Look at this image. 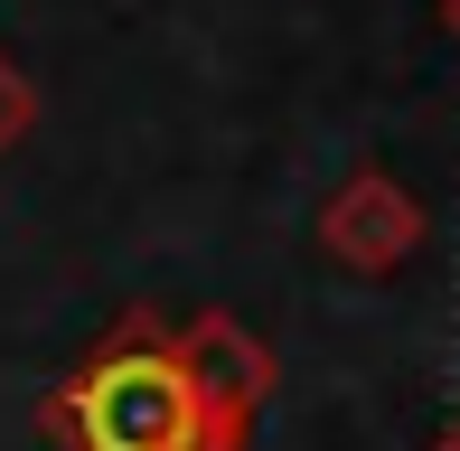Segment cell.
<instances>
[{"label": "cell", "instance_id": "8992f818", "mask_svg": "<svg viewBox=\"0 0 460 451\" xmlns=\"http://www.w3.org/2000/svg\"><path fill=\"white\" fill-rule=\"evenodd\" d=\"M442 29H451V38H460V0H442Z\"/></svg>", "mask_w": 460, "mask_h": 451}, {"label": "cell", "instance_id": "6da1fadb", "mask_svg": "<svg viewBox=\"0 0 460 451\" xmlns=\"http://www.w3.org/2000/svg\"><path fill=\"white\" fill-rule=\"evenodd\" d=\"M48 433L66 451H254V433L207 414L170 348V320L151 311H122L113 339L48 385Z\"/></svg>", "mask_w": 460, "mask_h": 451}, {"label": "cell", "instance_id": "5b68a950", "mask_svg": "<svg viewBox=\"0 0 460 451\" xmlns=\"http://www.w3.org/2000/svg\"><path fill=\"white\" fill-rule=\"evenodd\" d=\"M432 451H460V414H451V423H442V442H432Z\"/></svg>", "mask_w": 460, "mask_h": 451}, {"label": "cell", "instance_id": "277c9868", "mask_svg": "<svg viewBox=\"0 0 460 451\" xmlns=\"http://www.w3.org/2000/svg\"><path fill=\"white\" fill-rule=\"evenodd\" d=\"M29 132H38V85H29V66L0 48V160H10Z\"/></svg>", "mask_w": 460, "mask_h": 451}, {"label": "cell", "instance_id": "7a4b0ae2", "mask_svg": "<svg viewBox=\"0 0 460 451\" xmlns=\"http://www.w3.org/2000/svg\"><path fill=\"white\" fill-rule=\"evenodd\" d=\"M423 235H432V217H423V198L404 189L394 170H348L339 189L320 198V254L339 263V273H404L413 254H423Z\"/></svg>", "mask_w": 460, "mask_h": 451}, {"label": "cell", "instance_id": "3957f363", "mask_svg": "<svg viewBox=\"0 0 460 451\" xmlns=\"http://www.w3.org/2000/svg\"><path fill=\"white\" fill-rule=\"evenodd\" d=\"M170 348H179L188 385L207 395V414L235 423V433H254V414L273 404V348L244 330L235 311H198V320H179Z\"/></svg>", "mask_w": 460, "mask_h": 451}]
</instances>
